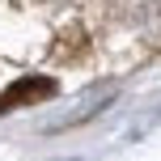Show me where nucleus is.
Listing matches in <instances>:
<instances>
[{
    "mask_svg": "<svg viewBox=\"0 0 161 161\" xmlns=\"http://www.w3.org/2000/svg\"><path fill=\"white\" fill-rule=\"evenodd\" d=\"M47 97H55V80L51 76H25V80H17V85H8L4 93H0V114L17 110V106L47 102Z\"/></svg>",
    "mask_w": 161,
    "mask_h": 161,
    "instance_id": "1",
    "label": "nucleus"
}]
</instances>
